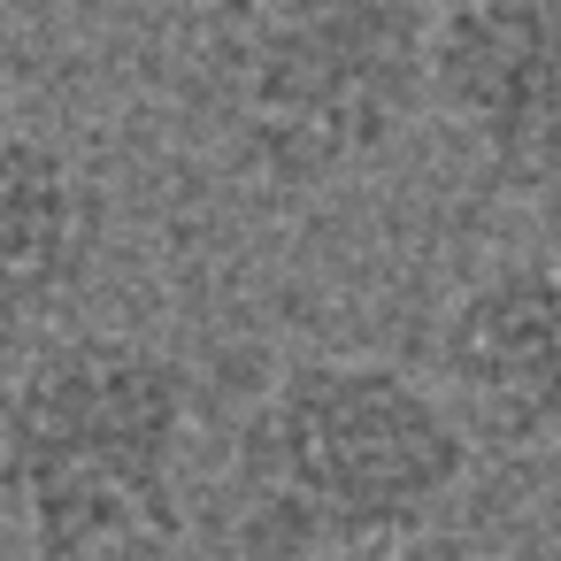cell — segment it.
<instances>
[{
    "instance_id": "7a4b0ae2",
    "label": "cell",
    "mask_w": 561,
    "mask_h": 561,
    "mask_svg": "<svg viewBox=\"0 0 561 561\" xmlns=\"http://www.w3.org/2000/svg\"><path fill=\"white\" fill-rule=\"evenodd\" d=\"M185 423L193 385L170 354L108 331L47 346L0 423L32 561H178Z\"/></svg>"
},
{
    "instance_id": "52a82bcc",
    "label": "cell",
    "mask_w": 561,
    "mask_h": 561,
    "mask_svg": "<svg viewBox=\"0 0 561 561\" xmlns=\"http://www.w3.org/2000/svg\"><path fill=\"white\" fill-rule=\"evenodd\" d=\"M0 561H32V553H16V546H0Z\"/></svg>"
},
{
    "instance_id": "6da1fadb",
    "label": "cell",
    "mask_w": 561,
    "mask_h": 561,
    "mask_svg": "<svg viewBox=\"0 0 561 561\" xmlns=\"http://www.w3.org/2000/svg\"><path fill=\"white\" fill-rule=\"evenodd\" d=\"M469 469L461 423L392 362H293L239 438V530L262 561L423 530Z\"/></svg>"
},
{
    "instance_id": "8992f818",
    "label": "cell",
    "mask_w": 561,
    "mask_h": 561,
    "mask_svg": "<svg viewBox=\"0 0 561 561\" xmlns=\"http://www.w3.org/2000/svg\"><path fill=\"white\" fill-rule=\"evenodd\" d=\"M85 247V201L70 162L16 116H0V316L39 308Z\"/></svg>"
},
{
    "instance_id": "5b68a950",
    "label": "cell",
    "mask_w": 561,
    "mask_h": 561,
    "mask_svg": "<svg viewBox=\"0 0 561 561\" xmlns=\"http://www.w3.org/2000/svg\"><path fill=\"white\" fill-rule=\"evenodd\" d=\"M446 377L507 446H561V254L477 277L446 316Z\"/></svg>"
},
{
    "instance_id": "277c9868",
    "label": "cell",
    "mask_w": 561,
    "mask_h": 561,
    "mask_svg": "<svg viewBox=\"0 0 561 561\" xmlns=\"http://www.w3.org/2000/svg\"><path fill=\"white\" fill-rule=\"evenodd\" d=\"M431 101L515 185H561V0H454L431 39Z\"/></svg>"
},
{
    "instance_id": "3957f363",
    "label": "cell",
    "mask_w": 561,
    "mask_h": 561,
    "mask_svg": "<svg viewBox=\"0 0 561 561\" xmlns=\"http://www.w3.org/2000/svg\"><path fill=\"white\" fill-rule=\"evenodd\" d=\"M431 0H224L216 78L239 154L277 185L369 162L431 93Z\"/></svg>"
},
{
    "instance_id": "ba28073f",
    "label": "cell",
    "mask_w": 561,
    "mask_h": 561,
    "mask_svg": "<svg viewBox=\"0 0 561 561\" xmlns=\"http://www.w3.org/2000/svg\"><path fill=\"white\" fill-rule=\"evenodd\" d=\"M553 561H561V546H553Z\"/></svg>"
}]
</instances>
